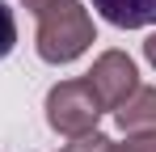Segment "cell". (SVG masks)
I'll return each mask as SVG.
<instances>
[{"label":"cell","instance_id":"cell-1","mask_svg":"<svg viewBox=\"0 0 156 152\" xmlns=\"http://www.w3.org/2000/svg\"><path fill=\"white\" fill-rule=\"evenodd\" d=\"M97 42L93 34V17L80 0H55L38 13V34H34V47L47 63H72L84 51Z\"/></svg>","mask_w":156,"mask_h":152},{"label":"cell","instance_id":"cell-2","mask_svg":"<svg viewBox=\"0 0 156 152\" xmlns=\"http://www.w3.org/2000/svg\"><path fill=\"white\" fill-rule=\"evenodd\" d=\"M101 101L89 89V80L76 76V80H59L51 93H47V127L63 139H76L84 131H97V118H101Z\"/></svg>","mask_w":156,"mask_h":152},{"label":"cell","instance_id":"cell-3","mask_svg":"<svg viewBox=\"0 0 156 152\" xmlns=\"http://www.w3.org/2000/svg\"><path fill=\"white\" fill-rule=\"evenodd\" d=\"M84 80H89V89L97 93L101 110H118V106L139 89V72H135V59H131L127 51H101V55L93 59V68L84 72Z\"/></svg>","mask_w":156,"mask_h":152},{"label":"cell","instance_id":"cell-4","mask_svg":"<svg viewBox=\"0 0 156 152\" xmlns=\"http://www.w3.org/2000/svg\"><path fill=\"white\" fill-rule=\"evenodd\" d=\"M114 118H118V127H122L127 135H148V131H156V89L152 85H139V89L114 110Z\"/></svg>","mask_w":156,"mask_h":152},{"label":"cell","instance_id":"cell-5","mask_svg":"<svg viewBox=\"0 0 156 152\" xmlns=\"http://www.w3.org/2000/svg\"><path fill=\"white\" fill-rule=\"evenodd\" d=\"M93 9L118 30H148V25H156V0H93Z\"/></svg>","mask_w":156,"mask_h":152},{"label":"cell","instance_id":"cell-6","mask_svg":"<svg viewBox=\"0 0 156 152\" xmlns=\"http://www.w3.org/2000/svg\"><path fill=\"white\" fill-rule=\"evenodd\" d=\"M17 47V17H13V9L0 0V59H9Z\"/></svg>","mask_w":156,"mask_h":152},{"label":"cell","instance_id":"cell-7","mask_svg":"<svg viewBox=\"0 0 156 152\" xmlns=\"http://www.w3.org/2000/svg\"><path fill=\"white\" fill-rule=\"evenodd\" d=\"M110 135H101V131H84V135H76L72 144H68V152H110Z\"/></svg>","mask_w":156,"mask_h":152},{"label":"cell","instance_id":"cell-8","mask_svg":"<svg viewBox=\"0 0 156 152\" xmlns=\"http://www.w3.org/2000/svg\"><path fill=\"white\" fill-rule=\"evenodd\" d=\"M110 152H156V131H148V135H127L122 144H110Z\"/></svg>","mask_w":156,"mask_h":152},{"label":"cell","instance_id":"cell-9","mask_svg":"<svg viewBox=\"0 0 156 152\" xmlns=\"http://www.w3.org/2000/svg\"><path fill=\"white\" fill-rule=\"evenodd\" d=\"M144 55H148V63H152V68H156V34H152V38H148V42H144Z\"/></svg>","mask_w":156,"mask_h":152},{"label":"cell","instance_id":"cell-10","mask_svg":"<svg viewBox=\"0 0 156 152\" xmlns=\"http://www.w3.org/2000/svg\"><path fill=\"white\" fill-rule=\"evenodd\" d=\"M21 4H26L30 13H42V9H47V4H55V0H21Z\"/></svg>","mask_w":156,"mask_h":152}]
</instances>
